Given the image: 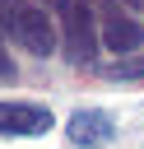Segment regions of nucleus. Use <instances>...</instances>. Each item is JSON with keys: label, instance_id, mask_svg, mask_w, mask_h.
<instances>
[{"label": "nucleus", "instance_id": "obj_1", "mask_svg": "<svg viewBox=\"0 0 144 149\" xmlns=\"http://www.w3.org/2000/svg\"><path fill=\"white\" fill-rule=\"evenodd\" d=\"M0 37H14L28 56H51L56 51V23L33 0H0Z\"/></svg>", "mask_w": 144, "mask_h": 149}, {"label": "nucleus", "instance_id": "obj_2", "mask_svg": "<svg viewBox=\"0 0 144 149\" xmlns=\"http://www.w3.org/2000/svg\"><path fill=\"white\" fill-rule=\"evenodd\" d=\"M60 47L65 61L74 65H93L98 61V23H93V5L88 0H65L60 5Z\"/></svg>", "mask_w": 144, "mask_h": 149}, {"label": "nucleus", "instance_id": "obj_3", "mask_svg": "<svg viewBox=\"0 0 144 149\" xmlns=\"http://www.w3.org/2000/svg\"><path fill=\"white\" fill-rule=\"evenodd\" d=\"M98 47L116 56H135L144 47V23L125 9V0H98Z\"/></svg>", "mask_w": 144, "mask_h": 149}, {"label": "nucleus", "instance_id": "obj_4", "mask_svg": "<svg viewBox=\"0 0 144 149\" xmlns=\"http://www.w3.org/2000/svg\"><path fill=\"white\" fill-rule=\"evenodd\" d=\"M51 112L42 102H9L0 98V135H46Z\"/></svg>", "mask_w": 144, "mask_h": 149}, {"label": "nucleus", "instance_id": "obj_5", "mask_svg": "<svg viewBox=\"0 0 144 149\" xmlns=\"http://www.w3.org/2000/svg\"><path fill=\"white\" fill-rule=\"evenodd\" d=\"M65 135H70V144H98V140L111 135V116L98 112V107H84L65 121Z\"/></svg>", "mask_w": 144, "mask_h": 149}, {"label": "nucleus", "instance_id": "obj_6", "mask_svg": "<svg viewBox=\"0 0 144 149\" xmlns=\"http://www.w3.org/2000/svg\"><path fill=\"white\" fill-rule=\"evenodd\" d=\"M116 79H144V51H135V56H125V61L116 65Z\"/></svg>", "mask_w": 144, "mask_h": 149}, {"label": "nucleus", "instance_id": "obj_7", "mask_svg": "<svg viewBox=\"0 0 144 149\" xmlns=\"http://www.w3.org/2000/svg\"><path fill=\"white\" fill-rule=\"evenodd\" d=\"M14 74V56L5 51V37H0V79H9Z\"/></svg>", "mask_w": 144, "mask_h": 149}, {"label": "nucleus", "instance_id": "obj_8", "mask_svg": "<svg viewBox=\"0 0 144 149\" xmlns=\"http://www.w3.org/2000/svg\"><path fill=\"white\" fill-rule=\"evenodd\" d=\"M33 5H42V9H56V14H60V5H65V0H33Z\"/></svg>", "mask_w": 144, "mask_h": 149}]
</instances>
